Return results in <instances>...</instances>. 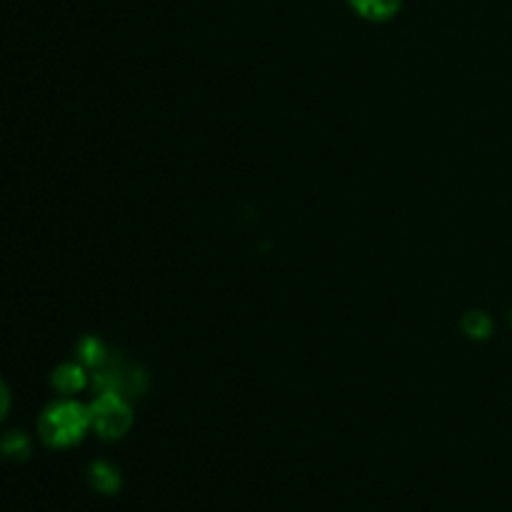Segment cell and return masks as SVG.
I'll list each match as a JSON object with an SVG mask.
<instances>
[{"instance_id":"7","label":"cell","mask_w":512,"mask_h":512,"mask_svg":"<svg viewBox=\"0 0 512 512\" xmlns=\"http://www.w3.org/2000/svg\"><path fill=\"white\" fill-rule=\"evenodd\" d=\"M75 353H78L80 363L90 370L103 368V365L110 360L108 345H105L98 335H83V338L78 340V348H75Z\"/></svg>"},{"instance_id":"9","label":"cell","mask_w":512,"mask_h":512,"mask_svg":"<svg viewBox=\"0 0 512 512\" xmlns=\"http://www.w3.org/2000/svg\"><path fill=\"white\" fill-rule=\"evenodd\" d=\"M460 328L470 340H488L493 335V320L483 310H470L460 320Z\"/></svg>"},{"instance_id":"6","label":"cell","mask_w":512,"mask_h":512,"mask_svg":"<svg viewBox=\"0 0 512 512\" xmlns=\"http://www.w3.org/2000/svg\"><path fill=\"white\" fill-rule=\"evenodd\" d=\"M348 3L360 18L370 20V23H385L398 15L403 0H348Z\"/></svg>"},{"instance_id":"8","label":"cell","mask_w":512,"mask_h":512,"mask_svg":"<svg viewBox=\"0 0 512 512\" xmlns=\"http://www.w3.org/2000/svg\"><path fill=\"white\" fill-rule=\"evenodd\" d=\"M0 453H3L5 458L15 460V463H23V460H28L30 453H33V443H30V438L25 433L13 430V433H5L3 440H0Z\"/></svg>"},{"instance_id":"3","label":"cell","mask_w":512,"mask_h":512,"mask_svg":"<svg viewBox=\"0 0 512 512\" xmlns=\"http://www.w3.org/2000/svg\"><path fill=\"white\" fill-rule=\"evenodd\" d=\"M90 385L98 393H118L125 395L128 400L143 398L145 390H148V373L138 368V365L128 363V360H115L110 355V360L103 368L93 370Z\"/></svg>"},{"instance_id":"10","label":"cell","mask_w":512,"mask_h":512,"mask_svg":"<svg viewBox=\"0 0 512 512\" xmlns=\"http://www.w3.org/2000/svg\"><path fill=\"white\" fill-rule=\"evenodd\" d=\"M8 413H10V390H8V385L0 380V423L8 418Z\"/></svg>"},{"instance_id":"1","label":"cell","mask_w":512,"mask_h":512,"mask_svg":"<svg viewBox=\"0 0 512 512\" xmlns=\"http://www.w3.org/2000/svg\"><path fill=\"white\" fill-rule=\"evenodd\" d=\"M90 430V410L88 405L78 400H55L40 413L38 435L43 445L50 450H65L78 445Z\"/></svg>"},{"instance_id":"5","label":"cell","mask_w":512,"mask_h":512,"mask_svg":"<svg viewBox=\"0 0 512 512\" xmlns=\"http://www.w3.org/2000/svg\"><path fill=\"white\" fill-rule=\"evenodd\" d=\"M88 485L100 495H115L123 488V475L108 460H95L88 468Z\"/></svg>"},{"instance_id":"2","label":"cell","mask_w":512,"mask_h":512,"mask_svg":"<svg viewBox=\"0 0 512 512\" xmlns=\"http://www.w3.org/2000/svg\"><path fill=\"white\" fill-rule=\"evenodd\" d=\"M90 410V430L100 440H120L130 433L135 423L133 405L125 395L118 393H98Z\"/></svg>"},{"instance_id":"4","label":"cell","mask_w":512,"mask_h":512,"mask_svg":"<svg viewBox=\"0 0 512 512\" xmlns=\"http://www.w3.org/2000/svg\"><path fill=\"white\" fill-rule=\"evenodd\" d=\"M50 383L60 395H75L90 385L88 368L83 363H63L53 370Z\"/></svg>"}]
</instances>
